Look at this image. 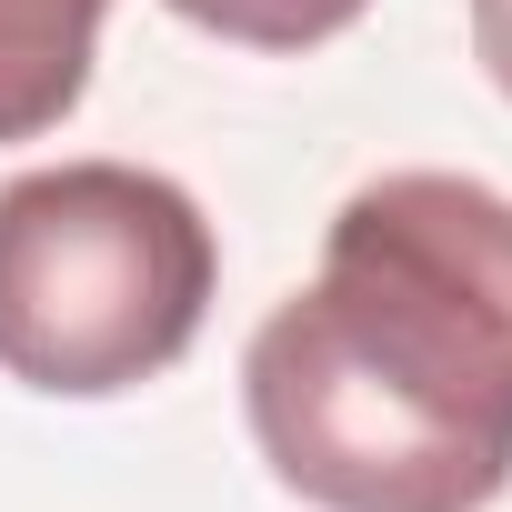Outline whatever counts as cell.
Masks as SVG:
<instances>
[{
	"label": "cell",
	"instance_id": "277c9868",
	"mask_svg": "<svg viewBox=\"0 0 512 512\" xmlns=\"http://www.w3.org/2000/svg\"><path fill=\"white\" fill-rule=\"evenodd\" d=\"M171 11L211 41H241V51H312V41L352 31L372 0H171Z\"/></svg>",
	"mask_w": 512,
	"mask_h": 512
},
{
	"label": "cell",
	"instance_id": "7a4b0ae2",
	"mask_svg": "<svg viewBox=\"0 0 512 512\" xmlns=\"http://www.w3.org/2000/svg\"><path fill=\"white\" fill-rule=\"evenodd\" d=\"M221 241L201 201L141 161H61L0 191V372L111 402L201 342Z\"/></svg>",
	"mask_w": 512,
	"mask_h": 512
},
{
	"label": "cell",
	"instance_id": "3957f363",
	"mask_svg": "<svg viewBox=\"0 0 512 512\" xmlns=\"http://www.w3.org/2000/svg\"><path fill=\"white\" fill-rule=\"evenodd\" d=\"M111 0H0V141H41L81 111Z\"/></svg>",
	"mask_w": 512,
	"mask_h": 512
},
{
	"label": "cell",
	"instance_id": "6da1fadb",
	"mask_svg": "<svg viewBox=\"0 0 512 512\" xmlns=\"http://www.w3.org/2000/svg\"><path fill=\"white\" fill-rule=\"evenodd\" d=\"M262 462L322 512H482L512 482V201L382 171L241 352Z\"/></svg>",
	"mask_w": 512,
	"mask_h": 512
},
{
	"label": "cell",
	"instance_id": "5b68a950",
	"mask_svg": "<svg viewBox=\"0 0 512 512\" xmlns=\"http://www.w3.org/2000/svg\"><path fill=\"white\" fill-rule=\"evenodd\" d=\"M472 51H482L492 91L512 101V0H472Z\"/></svg>",
	"mask_w": 512,
	"mask_h": 512
}]
</instances>
